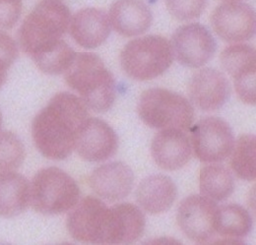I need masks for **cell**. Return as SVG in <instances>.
<instances>
[{"label": "cell", "mask_w": 256, "mask_h": 245, "mask_svg": "<svg viewBox=\"0 0 256 245\" xmlns=\"http://www.w3.org/2000/svg\"><path fill=\"white\" fill-rule=\"evenodd\" d=\"M64 74L67 85L80 94L88 108L96 112L112 108L116 94V81L98 56L76 54Z\"/></svg>", "instance_id": "2"}, {"label": "cell", "mask_w": 256, "mask_h": 245, "mask_svg": "<svg viewBox=\"0 0 256 245\" xmlns=\"http://www.w3.org/2000/svg\"><path fill=\"white\" fill-rule=\"evenodd\" d=\"M70 34L82 48H96L102 46L110 34L108 16L96 8H84L70 20Z\"/></svg>", "instance_id": "16"}, {"label": "cell", "mask_w": 256, "mask_h": 245, "mask_svg": "<svg viewBox=\"0 0 256 245\" xmlns=\"http://www.w3.org/2000/svg\"><path fill=\"white\" fill-rule=\"evenodd\" d=\"M88 118V108L80 98L71 92L56 94L34 118L32 135L36 149L50 160L68 158Z\"/></svg>", "instance_id": "1"}, {"label": "cell", "mask_w": 256, "mask_h": 245, "mask_svg": "<svg viewBox=\"0 0 256 245\" xmlns=\"http://www.w3.org/2000/svg\"><path fill=\"white\" fill-rule=\"evenodd\" d=\"M217 208L216 202L202 195L184 198L176 214L182 232L196 244H210L216 234Z\"/></svg>", "instance_id": "10"}, {"label": "cell", "mask_w": 256, "mask_h": 245, "mask_svg": "<svg viewBox=\"0 0 256 245\" xmlns=\"http://www.w3.org/2000/svg\"><path fill=\"white\" fill-rule=\"evenodd\" d=\"M178 197L174 182L164 174H153L143 180L136 190V201L147 213L158 214L170 209Z\"/></svg>", "instance_id": "18"}, {"label": "cell", "mask_w": 256, "mask_h": 245, "mask_svg": "<svg viewBox=\"0 0 256 245\" xmlns=\"http://www.w3.org/2000/svg\"><path fill=\"white\" fill-rule=\"evenodd\" d=\"M71 210L66 224L73 240L83 244H112V209L102 200L88 196L78 201Z\"/></svg>", "instance_id": "7"}, {"label": "cell", "mask_w": 256, "mask_h": 245, "mask_svg": "<svg viewBox=\"0 0 256 245\" xmlns=\"http://www.w3.org/2000/svg\"><path fill=\"white\" fill-rule=\"evenodd\" d=\"M1 125H2V114H1V112H0V128H1Z\"/></svg>", "instance_id": "31"}, {"label": "cell", "mask_w": 256, "mask_h": 245, "mask_svg": "<svg viewBox=\"0 0 256 245\" xmlns=\"http://www.w3.org/2000/svg\"><path fill=\"white\" fill-rule=\"evenodd\" d=\"M110 209L112 214V244H130L137 242L146 226L143 212L130 203L118 204Z\"/></svg>", "instance_id": "20"}, {"label": "cell", "mask_w": 256, "mask_h": 245, "mask_svg": "<svg viewBox=\"0 0 256 245\" xmlns=\"http://www.w3.org/2000/svg\"><path fill=\"white\" fill-rule=\"evenodd\" d=\"M221 64L234 80L248 72L256 71V50L248 44H236L224 48L220 58Z\"/></svg>", "instance_id": "24"}, {"label": "cell", "mask_w": 256, "mask_h": 245, "mask_svg": "<svg viewBox=\"0 0 256 245\" xmlns=\"http://www.w3.org/2000/svg\"><path fill=\"white\" fill-rule=\"evenodd\" d=\"M118 149L116 131L100 118H89L76 136L74 150L85 160L98 162L114 156Z\"/></svg>", "instance_id": "12"}, {"label": "cell", "mask_w": 256, "mask_h": 245, "mask_svg": "<svg viewBox=\"0 0 256 245\" xmlns=\"http://www.w3.org/2000/svg\"><path fill=\"white\" fill-rule=\"evenodd\" d=\"M77 182L62 170L50 166L38 170L30 184V204L42 214L70 211L80 199Z\"/></svg>", "instance_id": "4"}, {"label": "cell", "mask_w": 256, "mask_h": 245, "mask_svg": "<svg viewBox=\"0 0 256 245\" xmlns=\"http://www.w3.org/2000/svg\"><path fill=\"white\" fill-rule=\"evenodd\" d=\"M89 184L98 196L108 202H116L128 197L131 192L134 174L126 164L112 162L96 168Z\"/></svg>", "instance_id": "14"}, {"label": "cell", "mask_w": 256, "mask_h": 245, "mask_svg": "<svg viewBox=\"0 0 256 245\" xmlns=\"http://www.w3.org/2000/svg\"><path fill=\"white\" fill-rule=\"evenodd\" d=\"M193 151L203 162H220L230 156L234 136L230 124L220 118H205L192 126Z\"/></svg>", "instance_id": "8"}, {"label": "cell", "mask_w": 256, "mask_h": 245, "mask_svg": "<svg viewBox=\"0 0 256 245\" xmlns=\"http://www.w3.org/2000/svg\"><path fill=\"white\" fill-rule=\"evenodd\" d=\"M199 188L202 196L214 202H222L232 194L234 178L226 166L213 162L201 168Z\"/></svg>", "instance_id": "21"}, {"label": "cell", "mask_w": 256, "mask_h": 245, "mask_svg": "<svg viewBox=\"0 0 256 245\" xmlns=\"http://www.w3.org/2000/svg\"><path fill=\"white\" fill-rule=\"evenodd\" d=\"M18 56L15 40L7 34L0 32V88L5 84L9 68Z\"/></svg>", "instance_id": "28"}, {"label": "cell", "mask_w": 256, "mask_h": 245, "mask_svg": "<svg viewBox=\"0 0 256 245\" xmlns=\"http://www.w3.org/2000/svg\"><path fill=\"white\" fill-rule=\"evenodd\" d=\"M170 48L172 56L182 65L199 68L214 56L217 42L206 27L192 23L182 26L174 32Z\"/></svg>", "instance_id": "9"}, {"label": "cell", "mask_w": 256, "mask_h": 245, "mask_svg": "<svg viewBox=\"0 0 256 245\" xmlns=\"http://www.w3.org/2000/svg\"><path fill=\"white\" fill-rule=\"evenodd\" d=\"M71 20L69 8L60 0L40 2L26 17L19 30V42L31 58L62 40Z\"/></svg>", "instance_id": "3"}, {"label": "cell", "mask_w": 256, "mask_h": 245, "mask_svg": "<svg viewBox=\"0 0 256 245\" xmlns=\"http://www.w3.org/2000/svg\"><path fill=\"white\" fill-rule=\"evenodd\" d=\"M215 32L228 42L250 40L256 34V13L242 2L228 1L219 5L211 16Z\"/></svg>", "instance_id": "11"}, {"label": "cell", "mask_w": 256, "mask_h": 245, "mask_svg": "<svg viewBox=\"0 0 256 245\" xmlns=\"http://www.w3.org/2000/svg\"><path fill=\"white\" fill-rule=\"evenodd\" d=\"M76 52L64 42L60 40L52 48L32 56L38 68L48 75L65 73L73 62Z\"/></svg>", "instance_id": "25"}, {"label": "cell", "mask_w": 256, "mask_h": 245, "mask_svg": "<svg viewBox=\"0 0 256 245\" xmlns=\"http://www.w3.org/2000/svg\"><path fill=\"white\" fill-rule=\"evenodd\" d=\"M30 204V184L15 172L0 174V216L14 218Z\"/></svg>", "instance_id": "19"}, {"label": "cell", "mask_w": 256, "mask_h": 245, "mask_svg": "<svg viewBox=\"0 0 256 245\" xmlns=\"http://www.w3.org/2000/svg\"><path fill=\"white\" fill-rule=\"evenodd\" d=\"M192 102L201 110L222 108L230 98V86L224 74L213 68H204L192 76L188 86Z\"/></svg>", "instance_id": "13"}, {"label": "cell", "mask_w": 256, "mask_h": 245, "mask_svg": "<svg viewBox=\"0 0 256 245\" xmlns=\"http://www.w3.org/2000/svg\"><path fill=\"white\" fill-rule=\"evenodd\" d=\"M230 166L234 174L244 180L252 182L256 178V135L240 136L234 146Z\"/></svg>", "instance_id": "23"}, {"label": "cell", "mask_w": 256, "mask_h": 245, "mask_svg": "<svg viewBox=\"0 0 256 245\" xmlns=\"http://www.w3.org/2000/svg\"><path fill=\"white\" fill-rule=\"evenodd\" d=\"M110 25L124 36H136L148 31L153 16L141 0H116L108 13Z\"/></svg>", "instance_id": "17"}, {"label": "cell", "mask_w": 256, "mask_h": 245, "mask_svg": "<svg viewBox=\"0 0 256 245\" xmlns=\"http://www.w3.org/2000/svg\"><path fill=\"white\" fill-rule=\"evenodd\" d=\"M226 1H238V0H226Z\"/></svg>", "instance_id": "32"}, {"label": "cell", "mask_w": 256, "mask_h": 245, "mask_svg": "<svg viewBox=\"0 0 256 245\" xmlns=\"http://www.w3.org/2000/svg\"><path fill=\"white\" fill-rule=\"evenodd\" d=\"M25 160V147L20 138L10 131L0 132V174L14 172Z\"/></svg>", "instance_id": "26"}, {"label": "cell", "mask_w": 256, "mask_h": 245, "mask_svg": "<svg viewBox=\"0 0 256 245\" xmlns=\"http://www.w3.org/2000/svg\"><path fill=\"white\" fill-rule=\"evenodd\" d=\"M138 114L143 122L160 130L188 131L194 120V108L188 98L160 88L149 89L141 94Z\"/></svg>", "instance_id": "5"}, {"label": "cell", "mask_w": 256, "mask_h": 245, "mask_svg": "<svg viewBox=\"0 0 256 245\" xmlns=\"http://www.w3.org/2000/svg\"><path fill=\"white\" fill-rule=\"evenodd\" d=\"M216 234L224 238L240 240L252 230V218L240 205L226 204L217 208Z\"/></svg>", "instance_id": "22"}, {"label": "cell", "mask_w": 256, "mask_h": 245, "mask_svg": "<svg viewBox=\"0 0 256 245\" xmlns=\"http://www.w3.org/2000/svg\"><path fill=\"white\" fill-rule=\"evenodd\" d=\"M22 12V0H0V31L12 29Z\"/></svg>", "instance_id": "29"}, {"label": "cell", "mask_w": 256, "mask_h": 245, "mask_svg": "<svg viewBox=\"0 0 256 245\" xmlns=\"http://www.w3.org/2000/svg\"><path fill=\"white\" fill-rule=\"evenodd\" d=\"M168 42L160 36H147L129 42L120 54V64L129 77L147 81L159 77L172 63Z\"/></svg>", "instance_id": "6"}, {"label": "cell", "mask_w": 256, "mask_h": 245, "mask_svg": "<svg viewBox=\"0 0 256 245\" xmlns=\"http://www.w3.org/2000/svg\"><path fill=\"white\" fill-rule=\"evenodd\" d=\"M256 71L234 79V87L240 98L248 104H256Z\"/></svg>", "instance_id": "30"}, {"label": "cell", "mask_w": 256, "mask_h": 245, "mask_svg": "<svg viewBox=\"0 0 256 245\" xmlns=\"http://www.w3.org/2000/svg\"><path fill=\"white\" fill-rule=\"evenodd\" d=\"M168 12L180 21L199 17L206 5V0H166Z\"/></svg>", "instance_id": "27"}, {"label": "cell", "mask_w": 256, "mask_h": 245, "mask_svg": "<svg viewBox=\"0 0 256 245\" xmlns=\"http://www.w3.org/2000/svg\"><path fill=\"white\" fill-rule=\"evenodd\" d=\"M192 142L184 131L164 129L154 137L151 154L155 162L166 170H176L184 166L192 156Z\"/></svg>", "instance_id": "15"}]
</instances>
